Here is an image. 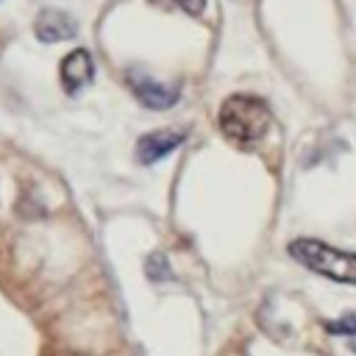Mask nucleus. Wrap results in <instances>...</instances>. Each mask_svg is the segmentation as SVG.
Returning <instances> with one entry per match:
<instances>
[{
	"label": "nucleus",
	"mask_w": 356,
	"mask_h": 356,
	"mask_svg": "<svg viewBox=\"0 0 356 356\" xmlns=\"http://www.w3.org/2000/svg\"><path fill=\"white\" fill-rule=\"evenodd\" d=\"M220 128L236 145L259 142L270 128V108L256 95H231L220 106Z\"/></svg>",
	"instance_id": "f257e3e1"
},
{
	"label": "nucleus",
	"mask_w": 356,
	"mask_h": 356,
	"mask_svg": "<svg viewBox=\"0 0 356 356\" xmlns=\"http://www.w3.org/2000/svg\"><path fill=\"white\" fill-rule=\"evenodd\" d=\"M289 256L312 273H320L339 284H356V253L350 250H339L320 239H295L289 245Z\"/></svg>",
	"instance_id": "f03ea898"
},
{
	"label": "nucleus",
	"mask_w": 356,
	"mask_h": 356,
	"mask_svg": "<svg viewBox=\"0 0 356 356\" xmlns=\"http://www.w3.org/2000/svg\"><path fill=\"white\" fill-rule=\"evenodd\" d=\"M58 78H61V86H64V92H67V95L81 92V89H83V86H89V83H92V78H95L92 56H89L83 47L70 50V53L61 58Z\"/></svg>",
	"instance_id": "7ed1b4c3"
},
{
	"label": "nucleus",
	"mask_w": 356,
	"mask_h": 356,
	"mask_svg": "<svg viewBox=\"0 0 356 356\" xmlns=\"http://www.w3.org/2000/svg\"><path fill=\"white\" fill-rule=\"evenodd\" d=\"M128 86L134 89V95L147 106V108H167L178 100V89L159 83L153 75L142 72V70H128Z\"/></svg>",
	"instance_id": "20e7f679"
},
{
	"label": "nucleus",
	"mask_w": 356,
	"mask_h": 356,
	"mask_svg": "<svg viewBox=\"0 0 356 356\" xmlns=\"http://www.w3.org/2000/svg\"><path fill=\"white\" fill-rule=\"evenodd\" d=\"M181 142H184L181 131H153V134H145L136 142V159L142 164H153V161L164 159L167 153H172Z\"/></svg>",
	"instance_id": "39448f33"
},
{
	"label": "nucleus",
	"mask_w": 356,
	"mask_h": 356,
	"mask_svg": "<svg viewBox=\"0 0 356 356\" xmlns=\"http://www.w3.org/2000/svg\"><path fill=\"white\" fill-rule=\"evenodd\" d=\"M78 31L75 19L64 11H56V8H44L36 19V36L42 42H61V39H72Z\"/></svg>",
	"instance_id": "423d86ee"
},
{
	"label": "nucleus",
	"mask_w": 356,
	"mask_h": 356,
	"mask_svg": "<svg viewBox=\"0 0 356 356\" xmlns=\"http://www.w3.org/2000/svg\"><path fill=\"white\" fill-rule=\"evenodd\" d=\"M323 328L334 337H356V312H345L337 320H325Z\"/></svg>",
	"instance_id": "0eeeda50"
},
{
	"label": "nucleus",
	"mask_w": 356,
	"mask_h": 356,
	"mask_svg": "<svg viewBox=\"0 0 356 356\" xmlns=\"http://www.w3.org/2000/svg\"><path fill=\"white\" fill-rule=\"evenodd\" d=\"M150 3L161 8H181L186 14H200L206 8V0H150Z\"/></svg>",
	"instance_id": "6e6552de"
},
{
	"label": "nucleus",
	"mask_w": 356,
	"mask_h": 356,
	"mask_svg": "<svg viewBox=\"0 0 356 356\" xmlns=\"http://www.w3.org/2000/svg\"><path fill=\"white\" fill-rule=\"evenodd\" d=\"M350 350H353V353H356V337H353V339H350Z\"/></svg>",
	"instance_id": "1a4fd4ad"
}]
</instances>
